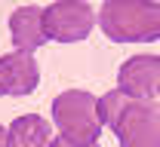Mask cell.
Here are the masks:
<instances>
[{"label":"cell","instance_id":"cell-6","mask_svg":"<svg viewBox=\"0 0 160 147\" xmlns=\"http://www.w3.org/2000/svg\"><path fill=\"white\" fill-rule=\"evenodd\" d=\"M40 83V67L31 52H9L0 58V86L3 95H31Z\"/></svg>","mask_w":160,"mask_h":147},{"label":"cell","instance_id":"cell-4","mask_svg":"<svg viewBox=\"0 0 160 147\" xmlns=\"http://www.w3.org/2000/svg\"><path fill=\"white\" fill-rule=\"evenodd\" d=\"M96 21H99V16L92 12V6L80 3V0H59V3H49L43 9L46 40H56V43H77L83 37H89Z\"/></svg>","mask_w":160,"mask_h":147},{"label":"cell","instance_id":"cell-1","mask_svg":"<svg viewBox=\"0 0 160 147\" xmlns=\"http://www.w3.org/2000/svg\"><path fill=\"white\" fill-rule=\"evenodd\" d=\"M102 123L114 129L120 147H160V104L111 89L99 98Z\"/></svg>","mask_w":160,"mask_h":147},{"label":"cell","instance_id":"cell-10","mask_svg":"<svg viewBox=\"0 0 160 147\" xmlns=\"http://www.w3.org/2000/svg\"><path fill=\"white\" fill-rule=\"evenodd\" d=\"M0 147H9V138H6V129L0 126Z\"/></svg>","mask_w":160,"mask_h":147},{"label":"cell","instance_id":"cell-9","mask_svg":"<svg viewBox=\"0 0 160 147\" xmlns=\"http://www.w3.org/2000/svg\"><path fill=\"white\" fill-rule=\"evenodd\" d=\"M49 147H99V141H96V144H83V141H71V138L59 135V138H52V144H49Z\"/></svg>","mask_w":160,"mask_h":147},{"label":"cell","instance_id":"cell-11","mask_svg":"<svg viewBox=\"0 0 160 147\" xmlns=\"http://www.w3.org/2000/svg\"><path fill=\"white\" fill-rule=\"evenodd\" d=\"M157 104H160V92H157Z\"/></svg>","mask_w":160,"mask_h":147},{"label":"cell","instance_id":"cell-8","mask_svg":"<svg viewBox=\"0 0 160 147\" xmlns=\"http://www.w3.org/2000/svg\"><path fill=\"white\" fill-rule=\"evenodd\" d=\"M6 138H9V147H49L52 144V126L37 113H25V117L9 123Z\"/></svg>","mask_w":160,"mask_h":147},{"label":"cell","instance_id":"cell-3","mask_svg":"<svg viewBox=\"0 0 160 147\" xmlns=\"http://www.w3.org/2000/svg\"><path fill=\"white\" fill-rule=\"evenodd\" d=\"M52 123L62 129L65 138L96 144L102 135V113L99 98H92L83 89H68L52 101Z\"/></svg>","mask_w":160,"mask_h":147},{"label":"cell","instance_id":"cell-12","mask_svg":"<svg viewBox=\"0 0 160 147\" xmlns=\"http://www.w3.org/2000/svg\"><path fill=\"white\" fill-rule=\"evenodd\" d=\"M0 95H3V86H0Z\"/></svg>","mask_w":160,"mask_h":147},{"label":"cell","instance_id":"cell-7","mask_svg":"<svg viewBox=\"0 0 160 147\" xmlns=\"http://www.w3.org/2000/svg\"><path fill=\"white\" fill-rule=\"evenodd\" d=\"M9 34L19 52H34L46 43L43 31V9L40 6H22L9 16Z\"/></svg>","mask_w":160,"mask_h":147},{"label":"cell","instance_id":"cell-5","mask_svg":"<svg viewBox=\"0 0 160 147\" xmlns=\"http://www.w3.org/2000/svg\"><path fill=\"white\" fill-rule=\"evenodd\" d=\"M117 89L129 98L151 101L160 92V55H132L120 64Z\"/></svg>","mask_w":160,"mask_h":147},{"label":"cell","instance_id":"cell-2","mask_svg":"<svg viewBox=\"0 0 160 147\" xmlns=\"http://www.w3.org/2000/svg\"><path fill=\"white\" fill-rule=\"evenodd\" d=\"M99 28L114 43H154L160 40V3L108 0L99 9Z\"/></svg>","mask_w":160,"mask_h":147}]
</instances>
